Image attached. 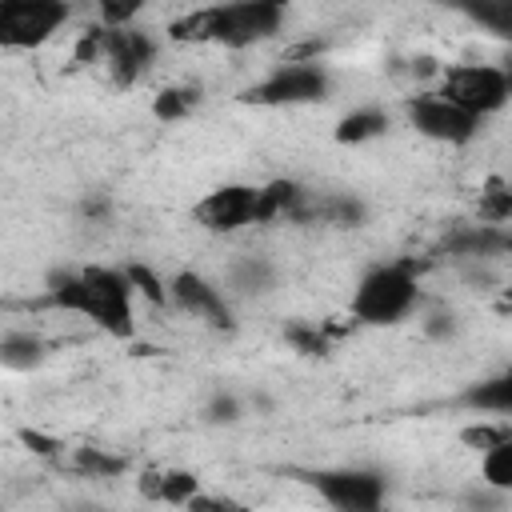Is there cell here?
Wrapping results in <instances>:
<instances>
[{"instance_id": "5b68a950", "label": "cell", "mask_w": 512, "mask_h": 512, "mask_svg": "<svg viewBox=\"0 0 512 512\" xmlns=\"http://www.w3.org/2000/svg\"><path fill=\"white\" fill-rule=\"evenodd\" d=\"M508 92H512L508 76L500 68H492V64H460V68H448V76L440 84V96H448L452 104H460L464 112H472L480 120L492 116V112H500L508 104Z\"/></svg>"}, {"instance_id": "8992f818", "label": "cell", "mask_w": 512, "mask_h": 512, "mask_svg": "<svg viewBox=\"0 0 512 512\" xmlns=\"http://www.w3.org/2000/svg\"><path fill=\"white\" fill-rule=\"evenodd\" d=\"M328 96V76L316 64H284L276 68L268 80L252 84L244 92L248 104H268V108H284V104H316Z\"/></svg>"}, {"instance_id": "9a60e30c", "label": "cell", "mask_w": 512, "mask_h": 512, "mask_svg": "<svg viewBox=\"0 0 512 512\" xmlns=\"http://www.w3.org/2000/svg\"><path fill=\"white\" fill-rule=\"evenodd\" d=\"M44 360V344L32 332H4L0 336V368L8 372H32Z\"/></svg>"}, {"instance_id": "7c38bea8", "label": "cell", "mask_w": 512, "mask_h": 512, "mask_svg": "<svg viewBox=\"0 0 512 512\" xmlns=\"http://www.w3.org/2000/svg\"><path fill=\"white\" fill-rule=\"evenodd\" d=\"M136 488L144 500H156V504H188L200 492V480L180 468H152L136 480Z\"/></svg>"}, {"instance_id": "ba28073f", "label": "cell", "mask_w": 512, "mask_h": 512, "mask_svg": "<svg viewBox=\"0 0 512 512\" xmlns=\"http://www.w3.org/2000/svg\"><path fill=\"white\" fill-rule=\"evenodd\" d=\"M92 40H96L92 60H104L116 84H132L152 64V52H156L152 36H144L136 28H96Z\"/></svg>"}, {"instance_id": "30bf717a", "label": "cell", "mask_w": 512, "mask_h": 512, "mask_svg": "<svg viewBox=\"0 0 512 512\" xmlns=\"http://www.w3.org/2000/svg\"><path fill=\"white\" fill-rule=\"evenodd\" d=\"M316 492L344 512H372L384 504V480L364 468H340V472H316Z\"/></svg>"}, {"instance_id": "cb8c5ba5", "label": "cell", "mask_w": 512, "mask_h": 512, "mask_svg": "<svg viewBox=\"0 0 512 512\" xmlns=\"http://www.w3.org/2000/svg\"><path fill=\"white\" fill-rule=\"evenodd\" d=\"M288 344L296 348V352H304V356H324L328 352V336H324V328H316V324H288Z\"/></svg>"}, {"instance_id": "f1b7e54d", "label": "cell", "mask_w": 512, "mask_h": 512, "mask_svg": "<svg viewBox=\"0 0 512 512\" xmlns=\"http://www.w3.org/2000/svg\"><path fill=\"white\" fill-rule=\"evenodd\" d=\"M236 416H240V404L232 396H216L212 408H208V420H216V424H232Z\"/></svg>"}, {"instance_id": "d6986e66", "label": "cell", "mask_w": 512, "mask_h": 512, "mask_svg": "<svg viewBox=\"0 0 512 512\" xmlns=\"http://www.w3.org/2000/svg\"><path fill=\"white\" fill-rule=\"evenodd\" d=\"M72 468H76V472H84V476L108 480V476L128 472V460H124V456H112V452H104V448H76Z\"/></svg>"}, {"instance_id": "603a6c76", "label": "cell", "mask_w": 512, "mask_h": 512, "mask_svg": "<svg viewBox=\"0 0 512 512\" xmlns=\"http://www.w3.org/2000/svg\"><path fill=\"white\" fill-rule=\"evenodd\" d=\"M312 212H316L320 220H328V224H356V220L364 216V208H360L352 196H328V200H320Z\"/></svg>"}, {"instance_id": "ac0fdd59", "label": "cell", "mask_w": 512, "mask_h": 512, "mask_svg": "<svg viewBox=\"0 0 512 512\" xmlns=\"http://www.w3.org/2000/svg\"><path fill=\"white\" fill-rule=\"evenodd\" d=\"M384 128H388V116L380 108H360V112H352V116L340 120L336 140L340 144H364V140H376Z\"/></svg>"}, {"instance_id": "8fae6325", "label": "cell", "mask_w": 512, "mask_h": 512, "mask_svg": "<svg viewBox=\"0 0 512 512\" xmlns=\"http://www.w3.org/2000/svg\"><path fill=\"white\" fill-rule=\"evenodd\" d=\"M168 300H172L180 312H188V316H196V320H204V324H216V328H228V324H232V312H228L220 288H212V284H208L204 276H196V272H180V276L168 284Z\"/></svg>"}, {"instance_id": "52a82bcc", "label": "cell", "mask_w": 512, "mask_h": 512, "mask_svg": "<svg viewBox=\"0 0 512 512\" xmlns=\"http://www.w3.org/2000/svg\"><path fill=\"white\" fill-rule=\"evenodd\" d=\"M408 120L420 136L428 140H440V144H468L476 132H480V116L464 112L460 104H452L448 96L440 92H428V96H416L408 104Z\"/></svg>"}, {"instance_id": "e0dca14e", "label": "cell", "mask_w": 512, "mask_h": 512, "mask_svg": "<svg viewBox=\"0 0 512 512\" xmlns=\"http://www.w3.org/2000/svg\"><path fill=\"white\" fill-rule=\"evenodd\" d=\"M464 404L476 408V412H496V416H504V412H512V380H508V376L484 380V384H476V388L464 392Z\"/></svg>"}, {"instance_id": "3957f363", "label": "cell", "mask_w": 512, "mask_h": 512, "mask_svg": "<svg viewBox=\"0 0 512 512\" xmlns=\"http://www.w3.org/2000/svg\"><path fill=\"white\" fill-rule=\"evenodd\" d=\"M416 276L408 264H380L372 268L352 292V316L360 324H396L416 308Z\"/></svg>"}, {"instance_id": "f546056e", "label": "cell", "mask_w": 512, "mask_h": 512, "mask_svg": "<svg viewBox=\"0 0 512 512\" xmlns=\"http://www.w3.org/2000/svg\"><path fill=\"white\" fill-rule=\"evenodd\" d=\"M24 444L36 452V456H56V440H48V436H40V432H24Z\"/></svg>"}, {"instance_id": "5bb4252c", "label": "cell", "mask_w": 512, "mask_h": 512, "mask_svg": "<svg viewBox=\"0 0 512 512\" xmlns=\"http://www.w3.org/2000/svg\"><path fill=\"white\" fill-rule=\"evenodd\" d=\"M296 200H300V188L292 180H272V184L256 188V224L284 220L288 212H296Z\"/></svg>"}, {"instance_id": "ffe728a7", "label": "cell", "mask_w": 512, "mask_h": 512, "mask_svg": "<svg viewBox=\"0 0 512 512\" xmlns=\"http://www.w3.org/2000/svg\"><path fill=\"white\" fill-rule=\"evenodd\" d=\"M480 468H484V480L492 484V488H512V444L504 440V444H492V448H484V460H480Z\"/></svg>"}, {"instance_id": "484cf974", "label": "cell", "mask_w": 512, "mask_h": 512, "mask_svg": "<svg viewBox=\"0 0 512 512\" xmlns=\"http://www.w3.org/2000/svg\"><path fill=\"white\" fill-rule=\"evenodd\" d=\"M512 216V196L504 192V188H492L488 196H484V204H480V220L484 224H504Z\"/></svg>"}, {"instance_id": "4dcf8cb0", "label": "cell", "mask_w": 512, "mask_h": 512, "mask_svg": "<svg viewBox=\"0 0 512 512\" xmlns=\"http://www.w3.org/2000/svg\"><path fill=\"white\" fill-rule=\"evenodd\" d=\"M268 4H276V8H288V4H292V0H268Z\"/></svg>"}, {"instance_id": "277c9868", "label": "cell", "mask_w": 512, "mask_h": 512, "mask_svg": "<svg viewBox=\"0 0 512 512\" xmlns=\"http://www.w3.org/2000/svg\"><path fill=\"white\" fill-rule=\"evenodd\" d=\"M64 24V0H0V48H40Z\"/></svg>"}, {"instance_id": "4fadbf2b", "label": "cell", "mask_w": 512, "mask_h": 512, "mask_svg": "<svg viewBox=\"0 0 512 512\" xmlns=\"http://www.w3.org/2000/svg\"><path fill=\"white\" fill-rule=\"evenodd\" d=\"M504 248H508L504 224H480V228H464L460 236H452V240H448V252L468 256V260H480V256H500Z\"/></svg>"}, {"instance_id": "7402d4cb", "label": "cell", "mask_w": 512, "mask_h": 512, "mask_svg": "<svg viewBox=\"0 0 512 512\" xmlns=\"http://www.w3.org/2000/svg\"><path fill=\"white\" fill-rule=\"evenodd\" d=\"M192 104H196V92H192V88H164V92L156 96L152 112H156L160 120H180V116L192 112Z\"/></svg>"}, {"instance_id": "d4e9b609", "label": "cell", "mask_w": 512, "mask_h": 512, "mask_svg": "<svg viewBox=\"0 0 512 512\" xmlns=\"http://www.w3.org/2000/svg\"><path fill=\"white\" fill-rule=\"evenodd\" d=\"M144 4H148V0H96L104 28H128V24L144 12Z\"/></svg>"}, {"instance_id": "7a4b0ae2", "label": "cell", "mask_w": 512, "mask_h": 512, "mask_svg": "<svg viewBox=\"0 0 512 512\" xmlns=\"http://www.w3.org/2000/svg\"><path fill=\"white\" fill-rule=\"evenodd\" d=\"M48 296H52L56 308L92 320L108 336H128L132 332V288L124 280V272H116V268H96L92 264V268H80V272L52 276Z\"/></svg>"}, {"instance_id": "9c48e42d", "label": "cell", "mask_w": 512, "mask_h": 512, "mask_svg": "<svg viewBox=\"0 0 512 512\" xmlns=\"http://www.w3.org/2000/svg\"><path fill=\"white\" fill-rule=\"evenodd\" d=\"M192 216L204 232H240V228L256 224V188L252 184H224V188L208 192L192 208Z\"/></svg>"}, {"instance_id": "6da1fadb", "label": "cell", "mask_w": 512, "mask_h": 512, "mask_svg": "<svg viewBox=\"0 0 512 512\" xmlns=\"http://www.w3.org/2000/svg\"><path fill=\"white\" fill-rule=\"evenodd\" d=\"M284 24V8L268 0H228L212 8H196L188 16H176L168 24V36L176 44H224V48H248L264 36H272Z\"/></svg>"}, {"instance_id": "2e32d148", "label": "cell", "mask_w": 512, "mask_h": 512, "mask_svg": "<svg viewBox=\"0 0 512 512\" xmlns=\"http://www.w3.org/2000/svg\"><path fill=\"white\" fill-rule=\"evenodd\" d=\"M448 4L460 8V12H468L476 24H484L496 36H508L512 32V0H448Z\"/></svg>"}, {"instance_id": "4316f807", "label": "cell", "mask_w": 512, "mask_h": 512, "mask_svg": "<svg viewBox=\"0 0 512 512\" xmlns=\"http://www.w3.org/2000/svg\"><path fill=\"white\" fill-rule=\"evenodd\" d=\"M232 280H236V288H244V292L264 288V284H268V264H260V260H240L236 272H232Z\"/></svg>"}, {"instance_id": "83f0119b", "label": "cell", "mask_w": 512, "mask_h": 512, "mask_svg": "<svg viewBox=\"0 0 512 512\" xmlns=\"http://www.w3.org/2000/svg\"><path fill=\"white\" fill-rule=\"evenodd\" d=\"M468 448H492V444H504L508 440V428H488V424H476V428H464V436H460Z\"/></svg>"}, {"instance_id": "44dd1931", "label": "cell", "mask_w": 512, "mask_h": 512, "mask_svg": "<svg viewBox=\"0 0 512 512\" xmlns=\"http://www.w3.org/2000/svg\"><path fill=\"white\" fill-rule=\"evenodd\" d=\"M124 280H128V288H132V292H140L148 304H164V300H168V288H164V284H160V276H156L152 268H144V264H128Z\"/></svg>"}]
</instances>
